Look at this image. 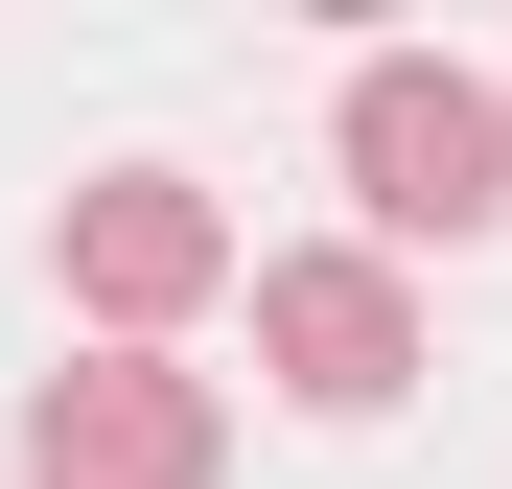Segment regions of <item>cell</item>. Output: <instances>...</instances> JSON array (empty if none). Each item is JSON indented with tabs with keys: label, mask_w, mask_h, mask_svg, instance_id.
I'll return each instance as SVG.
<instances>
[{
	"label": "cell",
	"mask_w": 512,
	"mask_h": 489,
	"mask_svg": "<svg viewBox=\"0 0 512 489\" xmlns=\"http://www.w3.org/2000/svg\"><path fill=\"white\" fill-rule=\"evenodd\" d=\"M256 373H280L303 420H396V396H419V280L373 257V233L256 257Z\"/></svg>",
	"instance_id": "2"
},
{
	"label": "cell",
	"mask_w": 512,
	"mask_h": 489,
	"mask_svg": "<svg viewBox=\"0 0 512 489\" xmlns=\"http://www.w3.org/2000/svg\"><path fill=\"white\" fill-rule=\"evenodd\" d=\"M326 163H350V210H373V257H419V233L466 257V233L512 210V94H489L466 47H373L350 94H326Z\"/></svg>",
	"instance_id": "1"
},
{
	"label": "cell",
	"mask_w": 512,
	"mask_h": 489,
	"mask_svg": "<svg viewBox=\"0 0 512 489\" xmlns=\"http://www.w3.org/2000/svg\"><path fill=\"white\" fill-rule=\"evenodd\" d=\"M210 280H233V210L187 163H94V187H70V303H94V350H163Z\"/></svg>",
	"instance_id": "4"
},
{
	"label": "cell",
	"mask_w": 512,
	"mask_h": 489,
	"mask_svg": "<svg viewBox=\"0 0 512 489\" xmlns=\"http://www.w3.org/2000/svg\"><path fill=\"white\" fill-rule=\"evenodd\" d=\"M210 466H233V420L187 350H70L24 396V489H210Z\"/></svg>",
	"instance_id": "3"
}]
</instances>
